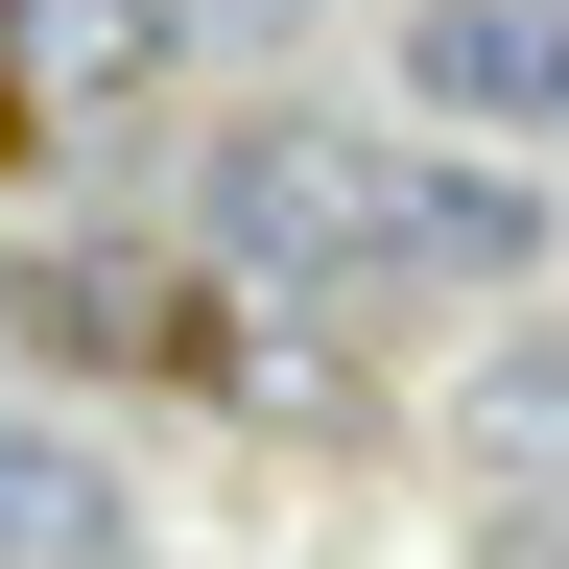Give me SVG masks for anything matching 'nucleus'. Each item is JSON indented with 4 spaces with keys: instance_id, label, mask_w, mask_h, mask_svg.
<instances>
[{
    "instance_id": "nucleus-1",
    "label": "nucleus",
    "mask_w": 569,
    "mask_h": 569,
    "mask_svg": "<svg viewBox=\"0 0 569 569\" xmlns=\"http://www.w3.org/2000/svg\"><path fill=\"white\" fill-rule=\"evenodd\" d=\"M190 213H213L238 284H403V167H380L356 119H213Z\"/></svg>"
},
{
    "instance_id": "nucleus-2",
    "label": "nucleus",
    "mask_w": 569,
    "mask_h": 569,
    "mask_svg": "<svg viewBox=\"0 0 569 569\" xmlns=\"http://www.w3.org/2000/svg\"><path fill=\"white\" fill-rule=\"evenodd\" d=\"M403 96H451V119H569V0H403Z\"/></svg>"
},
{
    "instance_id": "nucleus-3",
    "label": "nucleus",
    "mask_w": 569,
    "mask_h": 569,
    "mask_svg": "<svg viewBox=\"0 0 569 569\" xmlns=\"http://www.w3.org/2000/svg\"><path fill=\"white\" fill-rule=\"evenodd\" d=\"M0 569H119V451L0 403Z\"/></svg>"
},
{
    "instance_id": "nucleus-4",
    "label": "nucleus",
    "mask_w": 569,
    "mask_h": 569,
    "mask_svg": "<svg viewBox=\"0 0 569 569\" xmlns=\"http://www.w3.org/2000/svg\"><path fill=\"white\" fill-rule=\"evenodd\" d=\"M522 261H546L522 167H403V284H522Z\"/></svg>"
},
{
    "instance_id": "nucleus-5",
    "label": "nucleus",
    "mask_w": 569,
    "mask_h": 569,
    "mask_svg": "<svg viewBox=\"0 0 569 569\" xmlns=\"http://www.w3.org/2000/svg\"><path fill=\"white\" fill-rule=\"evenodd\" d=\"M24 309H48L71 356H213V332L167 309V261H24Z\"/></svg>"
}]
</instances>
